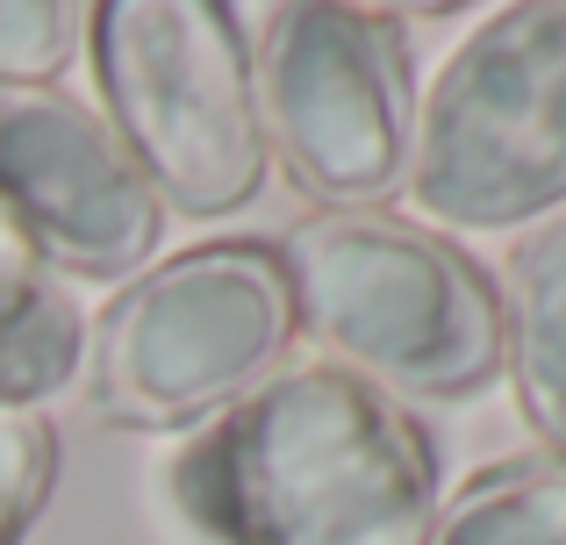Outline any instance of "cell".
<instances>
[{"mask_svg":"<svg viewBox=\"0 0 566 545\" xmlns=\"http://www.w3.org/2000/svg\"><path fill=\"white\" fill-rule=\"evenodd\" d=\"M502 366L516 374L531 431L566 460V216L510 244L502 273Z\"/></svg>","mask_w":566,"mask_h":545,"instance_id":"obj_8","label":"cell"},{"mask_svg":"<svg viewBox=\"0 0 566 545\" xmlns=\"http://www.w3.org/2000/svg\"><path fill=\"white\" fill-rule=\"evenodd\" d=\"M115 137L166 209L230 216L265 187V115L244 14L216 0H108L86 14Z\"/></svg>","mask_w":566,"mask_h":545,"instance_id":"obj_4","label":"cell"},{"mask_svg":"<svg viewBox=\"0 0 566 545\" xmlns=\"http://www.w3.org/2000/svg\"><path fill=\"white\" fill-rule=\"evenodd\" d=\"M80 0H0V86H51L86 43Z\"/></svg>","mask_w":566,"mask_h":545,"instance_id":"obj_11","label":"cell"},{"mask_svg":"<svg viewBox=\"0 0 566 545\" xmlns=\"http://www.w3.org/2000/svg\"><path fill=\"white\" fill-rule=\"evenodd\" d=\"M72 366H80V308L0 216V402L36 409L72 380Z\"/></svg>","mask_w":566,"mask_h":545,"instance_id":"obj_9","label":"cell"},{"mask_svg":"<svg viewBox=\"0 0 566 545\" xmlns=\"http://www.w3.org/2000/svg\"><path fill=\"white\" fill-rule=\"evenodd\" d=\"M294 337V280L273 244H193L166 266H144L94 323L86 409L123 431H187L230 417L287 366Z\"/></svg>","mask_w":566,"mask_h":545,"instance_id":"obj_3","label":"cell"},{"mask_svg":"<svg viewBox=\"0 0 566 545\" xmlns=\"http://www.w3.org/2000/svg\"><path fill=\"white\" fill-rule=\"evenodd\" d=\"M57 481V438L29 402H0V545H22Z\"/></svg>","mask_w":566,"mask_h":545,"instance_id":"obj_12","label":"cell"},{"mask_svg":"<svg viewBox=\"0 0 566 545\" xmlns=\"http://www.w3.org/2000/svg\"><path fill=\"white\" fill-rule=\"evenodd\" d=\"M166 489L208 545H423L438 452L374 380L302 359L208 423Z\"/></svg>","mask_w":566,"mask_h":545,"instance_id":"obj_1","label":"cell"},{"mask_svg":"<svg viewBox=\"0 0 566 545\" xmlns=\"http://www.w3.org/2000/svg\"><path fill=\"white\" fill-rule=\"evenodd\" d=\"M265 144L323 209H374L409 180L416 80L409 36L387 8L287 0L259 14L251 43Z\"/></svg>","mask_w":566,"mask_h":545,"instance_id":"obj_6","label":"cell"},{"mask_svg":"<svg viewBox=\"0 0 566 545\" xmlns=\"http://www.w3.org/2000/svg\"><path fill=\"white\" fill-rule=\"evenodd\" d=\"M294 316L380 395L459 402L502 374V294L452 238L380 209H323L280 244Z\"/></svg>","mask_w":566,"mask_h":545,"instance_id":"obj_2","label":"cell"},{"mask_svg":"<svg viewBox=\"0 0 566 545\" xmlns=\"http://www.w3.org/2000/svg\"><path fill=\"white\" fill-rule=\"evenodd\" d=\"M0 216L51 273L123 280L151 266L166 201L108 123L57 86H0Z\"/></svg>","mask_w":566,"mask_h":545,"instance_id":"obj_7","label":"cell"},{"mask_svg":"<svg viewBox=\"0 0 566 545\" xmlns=\"http://www.w3.org/2000/svg\"><path fill=\"white\" fill-rule=\"evenodd\" d=\"M423 545H566V460L516 452L438 503Z\"/></svg>","mask_w":566,"mask_h":545,"instance_id":"obj_10","label":"cell"},{"mask_svg":"<svg viewBox=\"0 0 566 545\" xmlns=\"http://www.w3.org/2000/svg\"><path fill=\"white\" fill-rule=\"evenodd\" d=\"M409 187L459 230H510L566 201V0L502 8L416 108Z\"/></svg>","mask_w":566,"mask_h":545,"instance_id":"obj_5","label":"cell"}]
</instances>
